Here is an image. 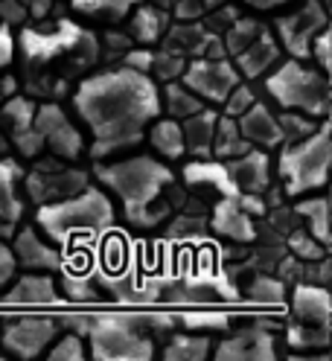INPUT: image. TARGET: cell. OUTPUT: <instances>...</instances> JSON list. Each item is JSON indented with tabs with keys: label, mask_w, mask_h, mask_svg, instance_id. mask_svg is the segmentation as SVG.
I'll list each match as a JSON object with an SVG mask.
<instances>
[{
	"label": "cell",
	"mask_w": 332,
	"mask_h": 361,
	"mask_svg": "<svg viewBox=\"0 0 332 361\" xmlns=\"http://www.w3.org/2000/svg\"><path fill=\"white\" fill-rule=\"evenodd\" d=\"M73 108L94 134L91 157L105 161L117 152L135 149L146 137L149 123L161 114V87L154 76L120 64L82 79Z\"/></svg>",
	"instance_id": "6da1fadb"
},
{
	"label": "cell",
	"mask_w": 332,
	"mask_h": 361,
	"mask_svg": "<svg viewBox=\"0 0 332 361\" xmlns=\"http://www.w3.org/2000/svg\"><path fill=\"white\" fill-rule=\"evenodd\" d=\"M94 178L123 201V216L137 228H152L169 216L161 195L172 187L175 175L158 157L131 154L114 164H97Z\"/></svg>",
	"instance_id": "7a4b0ae2"
},
{
	"label": "cell",
	"mask_w": 332,
	"mask_h": 361,
	"mask_svg": "<svg viewBox=\"0 0 332 361\" xmlns=\"http://www.w3.org/2000/svg\"><path fill=\"white\" fill-rule=\"evenodd\" d=\"M59 326L87 335V353L97 361H149L154 355V344L146 335L143 312H56Z\"/></svg>",
	"instance_id": "3957f363"
},
{
	"label": "cell",
	"mask_w": 332,
	"mask_h": 361,
	"mask_svg": "<svg viewBox=\"0 0 332 361\" xmlns=\"http://www.w3.org/2000/svg\"><path fill=\"white\" fill-rule=\"evenodd\" d=\"M114 216L117 213L111 198L99 187L87 184L76 195L50 201V204H38L35 221L47 239H53L61 247H70L73 242L102 239L114 228Z\"/></svg>",
	"instance_id": "277c9868"
},
{
	"label": "cell",
	"mask_w": 332,
	"mask_h": 361,
	"mask_svg": "<svg viewBox=\"0 0 332 361\" xmlns=\"http://www.w3.org/2000/svg\"><path fill=\"white\" fill-rule=\"evenodd\" d=\"M262 85H265V94L283 111H292V114H303L312 120L329 117V108H332L329 79L318 67L303 64V59L289 56L285 61H277L262 76Z\"/></svg>",
	"instance_id": "5b68a950"
},
{
	"label": "cell",
	"mask_w": 332,
	"mask_h": 361,
	"mask_svg": "<svg viewBox=\"0 0 332 361\" xmlns=\"http://www.w3.org/2000/svg\"><path fill=\"white\" fill-rule=\"evenodd\" d=\"M329 157H332V131L326 120H321L315 131L285 143L277 161L285 195L300 198L315 190H324L329 178Z\"/></svg>",
	"instance_id": "8992f818"
},
{
	"label": "cell",
	"mask_w": 332,
	"mask_h": 361,
	"mask_svg": "<svg viewBox=\"0 0 332 361\" xmlns=\"http://www.w3.org/2000/svg\"><path fill=\"white\" fill-rule=\"evenodd\" d=\"M204 105H221L230 87L242 79L228 56H192L178 76Z\"/></svg>",
	"instance_id": "52a82bcc"
},
{
	"label": "cell",
	"mask_w": 332,
	"mask_h": 361,
	"mask_svg": "<svg viewBox=\"0 0 332 361\" xmlns=\"http://www.w3.org/2000/svg\"><path fill=\"white\" fill-rule=\"evenodd\" d=\"M59 329L61 326L53 314H20V318H12L4 324L0 344H4L9 355L30 361L47 353V347L56 341Z\"/></svg>",
	"instance_id": "ba28073f"
},
{
	"label": "cell",
	"mask_w": 332,
	"mask_h": 361,
	"mask_svg": "<svg viewBox=\"0 0 332 361\" xmlns=\"http://www.w3.org/2000/svg\"><path fill=\"white\" fill-rule=\"evenodd\" d=\"M329 24L326 6L321 0H309L306 6L283 15L274 20V38L280 44V50H285L292 59H309V47H312V38Z\"/></svg>",
	"instance_id": "9c48e42d"
},
{
	"label": "cell",
	"mask_w": 332,
	"mask_h": 361,
	"mask_svg": "<svg viewBox=\"0 0 332 361\" xmlns=\"http://www.w3.org/2000/svg\"><path fill=\"white\" fill-rule=\"evenodd\" d=\"M85 38V30L73 20H59L53 27H24L20 30V53H24L27 64H47L53 59H59L61 53H70L79 47V41Z\"/></svg>",
	"instance_id": "30bf717a"
},
{
	"label": "cell",
	"mask_w": 332,
	"mask_h": 361,
	"mask_svg": "<svg viewBox=\"0 0 332 361\" xmlns=\"http://www.w3.org/2000/svg\"><path fill=\"white\" fill-rule=\"evenodd\" d=\"M87 178L91 175L85 169L64 166L56 161H44L35 169H30V175H24L27 192L35 204H50V201H61L68 195H76L79 190L87 187Z\"/></svg>",
	"instance_id": "8fae6325"
},
{
	"label": "cell",
	"mask_w": 332,
	"mask_h": 361,
	"mask_svg": "<svg viewBox=\"0 0 332 361\" xmlns=\"http://www.w3.org/2000/svg\"><path fill=\"white\" fill-rule=\"evenodd\" d=\"M35 128L41 134L44 146H47L56 157L61 161H76L82 154V134L79 128L73 126V120L68 117L59 102H44V105H35Z\"/></svg>",
	"instance_id": "7c38bea8"
},
{
	"label": "cell",
	"mask_w": 332,
	"mask_h": 361,
	"mask_svg": "<svg viewBox=\"0 0 332 361\" xmlns=\"http://www.w3.org/2000/svg\"><path fill=\"white\" fill-rule=\"evenodd\" d=\"M0 123H4L9 140L18 146L24 157H35L44 149V140L35 128V102L27 97H6L0 99Z\"/></svg>",
	"instance_id": "4fadbf2b"
},
{
	"label": "cell",
	"mask_w": 332,
	"mask_h": 361,
	"mask_svg": "<svg viewBox=\"0 0 332 361\" xmlns=\"http://www.w3.org/2000/svg\"><path fill=\"white\" fill-rule=\"evenodd\" d=\"M274 358H277L274 332H269L262 324L245 326L216 344V361H274Z\"/></svg>",
	"instance_id": "5bb4252c"
},
{
	"label": "cell",
	"mask_w": 332,
	"mask_h": 361,
	"mask_svg": "<svg viewBox=\"0 0 332 361\" xmlns=\"http://www.w3.org/2000/svg\"><path fill=\"white\" fill-rule=\"evenodd\" d=\"M12 254H15L18 268L44 271V274H56L59 265L64 262V254L47 239H41L35 228H24L12 233Z\"/></svg>",
	"instance_id": "9a60e30c"
},
{
	"label": "cell",
	"mask_w": 332,
	"mask_h": 361,
	"mask_svg": "<svg viewBox=\"0 0 332 361\" xmlns=\"http://www.w3.org/2000/svg\"><path fill=\"white\" fill-rule=\"evenodd\" d=\"M0 306H61V295H59V286L53 283V274L27 271L0 298Z\"/></svg>",
	"instance_id": "2e32d148"
},
{
	"label": "cell",
	"mask_w": 332,
	"mask_h": 361,
	"mask_svg": "<svg viewBox=\"0 0 332 361\" xmlns=\"http://www.w3.org/2000/svg\"><path fill=\"white\" fill-rule=\"evenodd\" d=\"M292 324L332 326V298L318 283H297L292 288Z\"/></svg>",
	"instance_id": "e0dca14e"
},
{
	"label": "cell",
	"mask_w": 332,
	"mask_h": 361,
	"mask_svg": "<svg viewBox=\"0 0 332 361\" xmlns=\"http://www.w3.org/2000/svg\"><path fill=\"white\" fill-rule=\"evenodd\" d=\"M228 169H230V178L236 180L239 192H254V195H262L271 184V161L269 154L262 149L251 146L248 152H242L239 157H230L225 161Z\"/></svg>",
	"instance_id": "ac0fdd59"
},
{
	"label": "cell",
	"mask_w": 332,
	"mask_h": 361,
	"mask_svg": "<svg viewBox=\"0 0 332 361\" xmlns=\"http://www.w3.org/2000/svg\"><path fill=\"white\" fill-rule=\"evenodd\" d=\"M236 123H239L242 137H245L251 146H257V149H274V146L283 143L280 117L265 102H254L245 114L236 117Z\"/></svg>",
	"instance_id": "d6986e66"
},
{
	"label": "cell",
	"mask_w": 332,
	"mask_h": 361,
	"mask_svg": "<svg viewBox=\"0 0 332 361\" xmlns=\"http://www.w3.org/2000/svg\"><path fill=\"white\" fill-rule=\"evenodd\" d=\"M210 228L216 231V236H225V239L242 242V245H248V242L257 239L254 216L245 207H242L236 198H228V195H221V201L213 207Z\"/></svg>",
	"instance_id": "ffe728a7"
},
{
	"label": "cell",
	"mask_w": 332,
	"mask_h": 361,
	"mask_svg": "<svg viewBox=\"0 0 332 361\" xmlns=\"http://www.w3.org/2000/svg\"><path fill=\"white\" fill-rule=\"evenodd\" d=\"M280 53H283V50H280L277 38H274L271 32L262 30L245 50L233 56V64H236L239 76H245V79H262V76L280 61Z\"/></svg>",
	"instance_id": "44dd1931"
},
{
	"label": "cell",
	"mask_w": 332,
	"mask_h": 361,
	"mask_svg": "<svg viewBox=\"0 0 332 361\" xmlns=\"http://www.w3.org/2000/svg\"><path fill=\"white\" fill-rule=\"evenodd\" d=\"M184 180L190 187H210L219 195L228 198H239V187L230 178V169L225 161H216V157H195L184 166Z\"/></svg>",
	"instance_id": "7402d4cb"
},
{
	"label": "cell",
	"mask_w": 332,
	"mask_h": 361,
	"mask_svg": "<svg viewBox=\"0 0 332 361\" xmlns=\"http://www.w3.org/2000/svg\"><path fill=\"white\" fill-rule=\"evenodd\" d=\"M131 20H128V35L135 38L140 47H152V44H158L164 35H166V24H169V9H161L154 4H140L128 12Z\"/></svg>",
	"instance_id": "603a6c76"
},
{
	"label": "cell",
	"mask_w": 332,
	"mask_h": 361,
	"mask_svg": "<svg viewBox=\"0 0 332 361\" xmlns=\"http://www.w3.org/2000/svg\"><path fill=\"white\" fill-rule=\"evenodd\" d=\"M20 180H24V166L15 157H0V219L9 224L24 219V198L18 192Z\"/></svg>",
	"instance_id": "cb8c5ba5"
},
{
	"label": "cell",
	"mask_w": 332,
	"mask_h": 361,
	"mask_svg": "<svg viewBox=\"0 0 332 361\" xmlns=\"http://www.w3.org/2000/svg\"><path fill=\"white\" fill-rule=\"evenodd\" d=\"M149 134V146L158 152L166 161H181L187 154V146H184V128H181V120H172V117H154L146 128Z\"/></svg>",
	"instance_id": "d4e9b609"
},
{
	"label": "cell",
	"mask_w": 332,
	"mask_h": 361,
	"mask_svg": "<svg viewBox=\"0 0 332 361\" xmlns=\"http://www.w3.org/2000/svg\"><path fill=\"white\" fill-rule=\"evenodd\" d=\"M216 120L219 114L213 108H198L195 114L181 120L184 128V146L192 157H210V146H213V131H216Z\"/></svg>",
	"instance_id": "484cf974"
},
{
	"label": "cell",
	"mask_w": 332,
	"mask_h": 361,
	"mask_svg": "<svg viewBox=\"0 0 332 361\" xmlns=\"http://www.w3.org/2000/svg\"><path fill=\"white\" fill-rule=\"evenodd\" d=\"M59 274H61L64 295H68L73 303L85 306V303H97V300H99V283H97L94 271H87V268L79 265V262L64 259V262L59 265Z\"/></svg>",
	"instance_id": "4316f807"
},
{
	"label": "cell",
	"mask_w": 332,
	"mask_h": 361,
	"mask_svg": "<svg viewBox=\"0 0 332 361\" xmlns=\"http://www.w3.org/2000/svg\"><path fill=\"white\" fill-rule=\"evenodd\" d=\"M251 143L242 137L236 117H219L216 120V131H213V146H210V157L216 161H230V157H239L242 152H248Z\"/></svg>",
	"instance_id": "83f0119b"
},
{
	"label": "cell",
	"mask_w": 332,
	"mask_h": 361,
	"mask_svg": "<svg viewBox=\"0 0 332 361\" xmlns=\"http://www.w3.org/2000/svg\"><path fill=\"white\" fill-rule=\"evenodd\" d=\"M198 108H204V102L198 99L181 79H172V82L164 85V90H161V111H166V117L184 120V117L195 114Z\"/></svg>",
	"instance_id": "f1b7e54d"
},
{
	"label": "cell",
	"mask_w": 332,
	"mask_h": 361,
	"mask_svg": "<svg viewBox=\"0 0 332 361\" xmlns=\"http://www.w3.org/2000/svg\"><path fill=\"white\" fill-rule=\"evenodd\" d=\"M210 353H213L210 338L192 335V332H175L164 347L166 361H204V358H210Z\"/></svg>",
	"instance_id": "f546056e"
},
{
	"label": "cell",
	"mask_w": 332,
	"mask_h": 361,
	"mask_svg": "<svg viewBox=\"0 0 332 361\" xmlns=\"http://www.w3.org/2000/svg\"><path fill=\"white\" fill-rule=\"evenodd\" d=\"M297 213L306 221V231L312 233L321 245L329 247L332 236H329V201H326V195H309V198H303L297 204Z\"/></svg>",
	"instance_id": "4dcf8cb0"
},
{
	"label": "cell",
	"mask_w": 332,
	"mask_h": 361,
	"mask_svg": "<svg viewBox=\"0 0 332 361\" xmlns=\"http://www.w3.org/2000/svg\"><path fill=\"white\" fill-rule=\"evenodd\" d=\"M178 324L187 326L190 332H228L233 324V312L228 309H192L181 312Z\"/></svg>",
	"instance_id": "1f68e13d"
},
{
	"label": "cell",
	"mask_w": 332,
	"mask_h": 361,
	"mask_svg": "<svg viewBox=\"0 0 332 361\" xmlns=\"http://www.w3.org/2000/svg\"><path fill=\"white\" fill-rule=\"evenodd\" d=\"M140 0H70V6L79 15L102 18V20H123Z\"/></svg>",
	"instance_id": "d6a6232c"
},
{
	"label": "cell",
	"mask_w": 332,
	"mask_h": 361,
	"mask_svg": "<svg viewBox=\"0 0 332 361\" xmlns=\"http://www.w3.org/2000/svg\"><path fill=\"white\" fill-rule=\"evenodd\" d=\"M285 341H289L292 350H326L329 341H332V326H300V324H292L285 326Z\"/></svg>",
	"instance_id": "836d02e7"
},
{
	"label": "cell",
	"mask_w": 332,
	"mask_h": 361,
	"mask_svg": "<svg viewBox=\"0 0 332 361\" xmlns=\"http://www.w3.org/2000/svg\"><path fill=\"white\" fill-rule=\"evenodd\" d=\"M259 32H262V27L257 24L254 18H233L230 27L225 30V38H221V44H225V53L228 56L242 53Z\"/></svg>",
	"instance_id": "e575fe53"
},
{
	"label": "cell",
	"mask_w": 332,
	"mask_h": 361,
	"mask_svg": "<svg viewBox=\"0 0 332 361\" xmlns=\"http://www.w3.org/2000/svg\"><path fill=\"white\" fill-rule=\"evenodd\" d=\"M248 300L257 306H283L285 303V283L277 277H257L251 283Z\"/></svg>",
	"instance_id": "d590c367"
},
{
	"label": "cell",
	"mask_w": 332,
	"mask_h": 361,
	"mask_svg": "<svg viewBox=\"0 0 332 361\" xmlns=\"http://www.w3.org/2000/svg\"><path fill=\"white\" fill-rule=\"evenodd\" d=\"M47 358L50 361H85L87 358V347H85L79 332L56 335V341L47 347Z\"/></svg>",
	"instance_id": "8d00e7d4"
},
{
	"label": "cell",
	"mask_w": 332,
	"mask_h": 361,
	"mask_svg": "<svg viewBox=\"0 0 332 361\" xmlns=\"http://www.w3.org/2000/svg\"><path fill=\"white\" fill-rule=\"evenodd\" d=\"M12 233H15V224H9V221L0 219V291H4V288L12 283L15 271H18V262H15V254H12V245H9Z\"/></svg>",
	"instance_id": "74e56055"
},
{
	"label": "cell",
	"mask_w": 332,
	"mask_h": 361,
	"mask_svg": "<svg viewBox=\"0 0 332 361\" xmlns=\"http://www.w3.org/2000/svg\"><path fill=\"white\" fill-rule=\"evenodd\" d=\"M289 247L295 251L297 259H306V262H324L326 259V245H321L309 231H295L289 236Z\"/></svg>",
	"instance_id": "f35d334b"
},
{
	"label": "cell",
	"mask_w": 332,
	"mask_h": 361,
	"mask_svg": "<svg viewBox=\"0 0 332 361\" xmlns=\"http://www.w3.org/2000/svg\"><path fill=\"white\" fill-rule=\"evenodd\" d=\"M184 64H187V59H184L181 53L161 50V53L152 56V71H149V76H158V79H164V82H172V79L181 76Z\"/></svg>",
	"instance_id": "ab89813d"
},
{
	"label": "cell",
	"mask_w": 332,
	"mask_h": 361,
	"mask_svg": "<svg viewBox=\"0 0 332 361\" xmlns=\"http://www.w3.org/2000/svg\"><path fill=\"white\" fill-rule=\"evenodd\" d=\"M257 102V97H254V90H251V85H245V82H236L233 87H230V94L225 97V114L228 117H239V114H245V111L251 108Z\"/></svg>",
	"instance_id": "60d3db41"
},
{
	"label": "cell",
	"mask_w": 332,
	"mask_h": 361,
	"mask_svg": "<svg viewBox=\"0 0 332 361\" xmlns=\"http://www.w3.org/2000/svg\"><path fill=\"white\" fill-rule=\"evenodd\" d=\"M225 0H178V6H175V15L181 20H195V18H204L210 15L213 9H219Z\"/></svg>",
	"instance_id": "b9f144b4"
},
{
	"label": "cell",
	"mask_w": 332,
	"mask_h": 361,
	"mask_svg": "<svg viewBox=\"0 0 332 361\" xmlns=\"http://www.w3.org/2000/svg\"><path fill=\"white\" fill-rule=\"evenodd\" d=\"M309 59H315L318 71H324V73H329V71H332V56H329V30H326V27L312 38V47H309Z\"/></svg>",
	"instance_id": "7bdbcfd3"
},
{
	"label": "cell",
	"mask_w": 332,
	"mask_h": 361,
	"mask_svg": "<svg viewBox=\"0 0 332 361\" xmlns=\"http://www.w3.org/2000/svg\"><path fill=\"white\" fill-rule=\"evenodd\" d=\"M12 61H15V35L4 20H0V71L9 67Z\"/></svg>",
	"instance_id": "ee69618b"
},
{
	"label": "cell",
	"mask_w": 332,
	"mask_h": 361,
	"mask_svg": "<svg viewBox=\"0 0 332 361\" xmlns=\"http://www.w3.org/2000/svg\"><path fill=\"white\" fill-rule=\"evenodd\" d=\"M152 50L149 47H137V50H128L125 53V67H131V71H140V73H149L152 71Z\"/></svg>",
	"instance_id": "f6af8a7d"
},
{
	"label": "cell",
	"mask_w": 332,
	"mask_h": 361,
	"mask_svg": "<svg viewBox=\"0 0 332 361\" xmlns=\"http://www.w3.org/2000/svg\"><path fill=\"white\" fill-rule=\"evenodd\" d=\"M24 15H27V9L20 6L18 0H4V4H0V20H4L6 27L20 24V20H24Z\"/></svg>",
	"instance_id": "bcb514c9"
},
{
	"label": "cell",
	"mask_w": 332,
	"mask_h": 361,
	"mask_svg": "<svg viewBox=\"0 0 332 361\" xmlns=\"http://www.w3.org/2000/svg\"><path fill=\"white\" fill-rule=\"evenodd\" d=\"M245 6L251 9H274V6H283V4H292V0H242Z\"/></svg>",
	"instance_id": "7dc6e473"
},
{
	"label": "cell",
	"mask_w": 332,
	"mask_h": 361,
	"mask_svg": "<svg viewBox=\"0 0 332 361\" xmlns=\"http://www.w3.org/2000/svg\"><path fill=\"white\" fill-rule=\"evenodd\" d=\"M146 4H154V6H161V9H169L172 0H146Z\"/></svg>",
	"instance_id": "c3c4849f"
},
{
	"label": "cell",
	"mask_w": 332,
	"mask_h": 361,
	"mask_svg": "<svg viewBox=\"0 0 332 361\" xmlns=\"http://www.w3.org/2000/svg\"><path fill=\"white\" fill-rule=\"evenodd\" d=\"M0 99H4V97H0Z\"/></svg>",
	"instance_id": "681fc988"
}]
</instances>
